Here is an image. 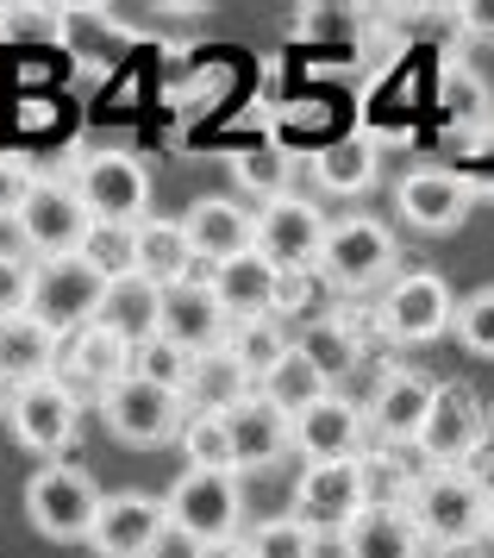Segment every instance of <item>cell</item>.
<instances>
[{"label": "cell", "instance_id": "1", "mask_svg": "<svg viewBox=\"0 0 494 558\" xmlns=\"http://www.w3.org/2000/svg\"><path fill=\"white\" fill-rule=\"evenodd\" d=\"M400 270H407V257H400V232L388 227L382 214H338V220H332L325 252H320V282L332 289V302L382 295Z\"/></svg>", "mask_w": 494, "mask_h": 558}, {"label": "cell", "instance_id": "2", "mask_svg": "<svg viewBox=\"0 0 494 558\" xmlns=\"http://www.w3.org/2000/svg\"><path fill=\"white\" fill-rule=\"evenodd\" d=\"M413 527L432 553H464L482 546V521H489V489L464 471V464H425L413 489L400 496Z\"/></svg>", "mask_w": 494, "mask_h": 558}, {"label": "cell", "instance_id": "3", "mask_svg": "<svg viewBox=\"0 0 494 558\" xmlns=\"http://www.w3.org/2000/svg\"><path fill=\"white\" fill-rule=\"evenodd\" d=\"M63 177L82 195L88 220H100V227H145L150 220V163L138 151H120V145L75 151Z\"/></svg>", "mask_w": 494, "mask_h": 558}, {"label": "cell", "instance_id": "4", "mask_svg": "<svg viewBox=\"0 0 494 558\" xmlns=\"http://www.w3.org/2000/svg\"><path fill=\"white\" fill-rule=\"evenodd\" d=\"M100 502H107V489L95 483V471L63 464V458H50L25 477V521H32V533H45L57 546H88Z\"/></svg>", "mask_w": 494, "mask_h": 558}, {"label": "cell", "instance_id": "5", "mask_svg": "<svg viewBox=\"0 0 494 558\" xmlns=\"http://www.w3.org/2000/svg\"><path fill=\"white\" fill-rule=\"evenodd\" d=\"M450 320H457V295H450L445 270H400L370 307V327L388 339V345H432V339H445Z\"/></svg>", "mask_w": 494, "mask_h": 558}, {"label": "cell", "instance_id": "6", "mask_svg": "<svg viewBox=\"0 0 494 558\" xmlns=\"http://www.w3.org/2000/svg\"><path fill=\"white\" fill-rule=\"evenodd\" d=\"M375 502L370 458H338V464H300L295 489H288V514L320 539H345L350 521Z\"/></svg>", "mask_w": 494, "mask_h": 558}, {"label": "cell", "instance_id": "7", "mask_svg": "<svg viewBox=\"0 0 494 558\" xmlns=\"http://www.w3.org/2000/svg\"><path fill=\"white\" fill-rule=\"evenodd\" d=\"M170 502V527L188 539V546H213V539H245V483L238 471H188L163 489Z\"/></svg>", "mask_w": 494, "mask_h": 558}, {"label": "cell", "instance_id": "8", "mask_svg": "<svg viewBox=\"0 0 494 558\" xmlns=\"http://www.w3.org/2000/svg\"><path fill=\"white\" fill-rule=\"evenodd\" d=\"M476 202H482V189H476L470 170L413 163V170H400V177H395V214H400V227L425 232V239L464 232V227H470V214H476Z\"/></svg>", "mask_w": 494, "mask_h": 558}, {"label": "cell", "instance_id": "9", "mask_svg": "<svg viewBox=\"0 0 494 558\" xmlns=\"http://www.w3.org/2000/svg\"><path fill=\"white\" fill-rule=\"evenodd\" d=\"M82 421H88V402L75 396L63 377H45V383H25L7 396V433L20 439L32 458H63L82 439Z\"/></svg>", "mask_w": 494, "mask_h": 558}, {"label": "cell", "instance_id": "10", "mask_svg": "<svg viewBox=\"0 0 494 558\" xmlns=\"http://www.w3.org/2000/svg\"><path fill=\"white\" fill-rule=\"evenodd\" d=\"M88 207H82V195L70 189V177L63 170H38V182H32V195H25L20 220H13V232H20V252L32 257V264H45V257H75L82 252V239H88Z\"/></svg>", "mask_w": 494, "mask_h": 558}, {"label": "cell", "instance_id": "11", "mask_svg": "<svg viewBox=\"0 0 494 558\" xmlns=\"http://www.w3.org/2000/svg\"><path fill=\"white\" fill-rule=\"evenodd\" d=\"M100 302H107V277H100L88 257H45L32 264V320H45L57 339L82 332L88 320H100Z\"/></svg>", "mask_w": 494, "mask_h": 558}, {"label": "cell", "instance_id": "12", "mask_svg": "<svg viewBox=\"0 0 494 558\" xmlns=\"http://www.w3.org/2000/svg\"><path fill=\"white\" fill-rule=\"evenodd\" d=\"M432 396H439V383L425 377V371L395 364V357L375 364V383H370V396H363V414H370L375 446H388V452H420Z\"/></svg>", "mask_w": 494, "mask_h": 558}, {"label": "cell", "instance_id": "13", "mask_svg": "<svg viewBox=\"0 0 494 558\" xmlns=\"http://www.w3.org/2000/svg\"><path fill=\"white\" fill-rule=\"evenodd\" d=\"M95 414H100V427L113 433L120 446L157 452V446L182 439L188 402H182L175 389H157V383H145V377H125V383H113V389L95 402Z\"/></svg>", "mask_w": 494, "mask_h": 558}, {"label": "cell", "instance_id": "14", "mask_svg": "<svg viewBox=\"0 0 494 558\" xmlns=\"http://www.w3.org/2000/svg\"><path fill=\"white\" fill-rule=\"evenodd\" d=\"M170 502L150 496V489H113L100 502V521L88 533V553L95 558H157V546L170 539Z\"/></svg>", "mask_w": 494, "mask_h": 558}, {"label": "cell", "instance_id": "15", "mask_svg": "<svg viewBox=\"0 0 494 558\" xmlns=\"http://www.w3.org/2000/svg\"><path fill=\"white\" fill-rule=\"evenodd\" d=\"M325 232H332V214L313 195H300V189L270 207H257V252L270 257L275 270H320Z\"/></svg>", "mask_w": 494, "mask_h": 558}, {"label": "cell", "instance_id": "16", "mask_svg": "<svg viewBox=\"0 0 494 558\" xmlns=\"http://www.w3.org/2000/svg\"><path fill=\"white\" fill-rule=\"evenodd\" d=\"M482 446H489V408H482V396L464 377L439 383L425 433H420V458L425 464H470Z\"/></svg>", "mask_w": 494, "mask_h": 558}, {"label": "cell", "instance_id": "17", "mask_svg": "<svg viewBox=\"0 0 494 558\" xmlns=\"http://www.w3.org/2000/svg\"><path fill=\"white\" fill-rule=\"evenodd\" d=\"M370 414H363V402L357 396H345V389H332L325 402H313L307 414L295 421V452L307 458V464H338V458H363L370 452Z\"/></svg>", "mask_w": 494, "mask_h": 558}, {"label": "cell", "instance_id": "18", "mask_svg": "<svg viewBox=\"0 0 494 558\" xmlns=\"http://www.w3.org/2000/svg\"><path fill=\"white\" fill-rule=\"evenodd\" d=\"M432 120H439L445 138H470V145L494 132V88L470 57L450 51L445 63H439V82H432Z\"/></svg>", "mask_w": 494, "mask_h": 558}, {"label": "cell", "instance_id": "19", "mask_svg": "<svg viewBox=\"0 0 494 558\" xmlns=\"http://www.w3.org/2000/svg\"><path fill=\"white\" fill-rule=\"evenodd\" d=\"M188 245H195V264L220 270V264H238L245 252H257V207H245L238 195H200L188 214Z\"/></svg>", "mask_w": 494, "mask_h": 558}, {"label": "cell", "instance_id": "20", "mask_svg": "<svg viewBox=\"0 0 494 558\" xmlns=\"http://www.w3.org/2000/svg\"><path fill=\"white\" fill-rule=\"evenodd\" d=\"M163 339H175L188 357L225 352L232 314L220 307V295H213L207 277H188V282H175V289H163Z\"/></svg>", "mask_w": 494, "mask_h": 558}, {"label": "cell", "instance_id": "21", "mask_svg": "<svg viewBox=\"0 0 494 558\" xmlns=\"http://www.w3.org/2000/svg\"><path fill=\"white\" fill-rule=\"evenodd\" d=\"M57 377L70 383L82 402H100L113 383L132 377V345H125L113 327L88 320L82 332H70V339H63V364H57Z\"/></svg>", "mask_w": 494, "mask_h": 558}, {"label": "cell", "instance_id": "22", "mask_svg": "<svg viewBox=\"0 0 494 558\" xmlns=\"http://www.w3.org/2000/svg\"><path fill=\"white\" fill-rule=\"evenodd\" d=\"M225 427H232V458H238V477L245 471H275L282 458L295 452V421L275 402H263L250 389L238 408H225Z\"/></svg>", "mask_w": 494, "mask_h": 558}, {"label": "cell", "instance_id": "23", "mask_svg": "<svg viewBox=\"0 0 494 558\" xmlns=\"http://www.w3.org/2000/svg\"><path fill=\"white\" fill-rule=\"evenodd\" d=\"M295 352L313 357L332 383H345L363 357H370V327L357 320V307H325V314H313V320H300L295 327Z\"/></svg>", "mask_w": 494, "mask_h": 558}, {"label": "cell", "instance_id": "24", "mask_svg": "<svg viewBox=\"0 0 494 558\" xmlns=\"http://www.w3.org/2000/svg\"><path fill=\"white\" fill-rule=\"evenodd\" d=\"M338 553L345 558H425L432 546L420 539L407 502H382V496H375V502L350 521V533L338 539Z\"/></svg>", "mask_w": 494, "mask_h": 558}, {"label": "cell", "instance_id": "25", "mask_svg": "<svg viewBox=\"0 0 494 558\" xmlns=\"http://www.w3.org/2000/svg\"><path fill=\"white\" fill-rule=\"evenodd\" d=\"M307 170H313V189H320V195H338V202L370 195L375 177H382V138H375V132H345V138H332Z\"/></svg>", "mask_w": 494, "mask_h": 558}, {"label": "cell", "instance_id": "26", "mask_svg": "<svg viewBox=\"0 0 494 558\" xmlns=\"http://www.w3.org/2000/svg\"><path fill=\"white\" fill-rule=\"evenodd\" d=\"M57 364H63V339H57L45 320H32V314L0 320V383H7V389L57 377Z\"/></svg>", "mask_w": 494, "mask_h": 558}, {"label": "cell", "instance_id": "27", "mask_svg": "<svg viewBox=\"0 0 494 558\" xmlns=\"http://www.w3.org/2000/svg\"><path fill=\"white\" fill-rule=\"evenodd\" d=\"M207 282H213V295L232 320H263V314H275V295H282V270L263 252H245L238 264L207 270Z\"/></svg>", "mask_w": 494, "mask_h": 558}, {"label": "cell", "instance_id": "28", "mask_svg": "<svg viewBox=\"0 0 494 558\" xmlns=\"http://www.w3.org/2000/svg\"><path fill=\"white\" fill-rule=\"evenodd\" d=\"M100 327H113L125 345H145L163 332V289L150 277H120L107 282V302H100Z\"/></svg>", "mask_w": 494, "mask_h": 558}, {"label": "cell", "instance_id": "29", "mask_svg": "<svg viewBox=\"0 0 494 558\" xmlns=\"http://www.w3.org/2000/svg\"><path fill=\"white\" fill-rule=\"evenodd\" d=\"M195 270V245H188V227L175 214H150L138 227V277H150L157 289H175Z\"/></svg>", "mask_w": 494, "mask_h": 558}, {"label": "cell", "instance_id": "30", "mask_svg": "<svg viewBox=\"0 0 494 558\" xmlns=\"http://www.w3.org/2000/svg\"><path fill=\"white\" fill-rule=\"evenodd\" d=\"M332 389H338V383L325 377L313 357H300V352H288V357H282V364L270 371V377L257 383V396H263V402H275L282 414H288V421H300V414H307L313 402H325Z\"/></svg>", "mask_w": 494, "mask_h": 558}, {"label": "cell", "instance_id": "31", "mask_svg": "<svg viewBox=\"0 0 494 558\" xmlns=\"http://www.w3.org/2000/svg\"><path fill=\"white\" fill-rule=\"evenodd\" d=\"M225 352L238 357V371H250V383H263L282 364V357L295 352V339H288V320H232V339H225Z\"/></svg>", "mask_w": 494, "mask_h": 558}, {"label": "cell", "instance_id": "32", "mask_svg": "<svg viewBox=\"0 0 494 558\" xmlns=\"http://www.w3.org/2000/svg\"><path fill=\"white\" fill-rule=\"evenodd\" d=\"M257 389L250 383V371H238V357L232 352H207L195 357V377H188V408H213V414H225V408H238Z\"/></svg>", "mask_w": 494, "mask_h": 558}, {"label": "cell", "instance_id": "33", "mask_svg": "<svg viewBox=\"0 0 494 558\" xmlns=\"http://www.w3.org/2000/svg\"><path fill=\"white\" fill-rule=\"evenodd\" d=\"M175 446L188 458V471H238V458H232V427H225V414H213V408H188Z\"/></svg>", "mask_w": 494, "mask_h": 558}, {"label": "cell", "instance_id": "34", "mask_svg": "<svg viewBox=\"0 0 494 558\" xmlns=\"http://www.w3.org/2000/svg\"><path fill=\"white\" fill-rule=\"evenodd\" d=\"M295 157L288 151H275V145H257V151H245L238 163H232V177H238V189H245L257 207H270L282 202V195H295Z\"/></svg>", "mask_w": 494, "mask_h": 558}, {"label": "cell", "instance_id": "35", "mask_svg": "<svg viewBox=\"0 0 494 558\" xmlns=\"http://www.w3.org/2000/svg\"><path fill=\"white\" fill-rule=\"evenodd\" d=\"M132 377L157 383V389H175L182 402H188V377H195V357L182 352L175 339H145V345H132Z\"/></svg>", "mask_w": 494, "mask_h": 558}, {"label": "cell", "instance_id": "36", "mask_svg": "<svg viewBox=\"0 0 494 558\" xmlns=\"http://www.w3.org/2000/svg\"><path fill=\"white\" fill-rule=\"evenodd\" d=\"M250 558H320V533L300 527L295 514H270V521H250L245 527Z\"/></svg>", "mask_w": 494, "mask_h": 558}, {"label": "cell", "instance_id": "37", "mask_svg": "<svg viewBox=\"0 0 494 558\" xmlns=\"http://www.w3.org/2000/svg\"><path fill=\"white\" fill-rule=\"evenodd\" d=\"M82 257L95 264L107 282L120 277H138V227H88V239H82Z\"/></svg>", "mask_w": 494, "mask_h": 558}, {"label": "cell", "instance_id": "38", "mask_svg": "<svg viewBox=\"0 0 494 558\" xmlns=\"http://www.w3.org/2000/svg\"><path fill=\"white\" fill-rule=\"evenodd\" d=\"M450 332H457V345L470 357H494V282H482V289H470V295H457V320H450Z\"/></svg>", "mask_w": 494, "mask_h": 558}, {"label": "cell", "instance_id": "39", "mask_svg": "<svg viewBox=\"0 0 494 558\" xmlns=\"http://www.w3.org/2000/svg\"><path fill=\"white\" fill-rule=\"evenodd\" d=\"M32 307V257L0 245V320H13Z\"/></svg>", "mask_w": 494, "mask_h": 558}, {"label": "cell", "instance_id": "40", "mask_svg": "<svg viewBox=\"0 0 494 558\" xmlns=\"http://www.w3.org/2000/svg\"><path fill=\"white\" fill-rule=\"evenodd\" d=\"M32 182H38V170H25L20 157L0 151V227H13V220H20V207H25V195H32Z\"/></svg>", "mask_w": 494, "mask_h": 558}, {"label": "cell", "instance_id": "41", "mask_svg": "<svg viewBox=\"0 0 494 558\" xmlns=\"http://www.w3.org/2000/svg\"><path fill=\"white\" fill-rule=\"evenodd\" d=\"M450 26L464 32V38H476V45H494V0H457Z\"/></svg>", "mask_w": 494, "mask_h": 558}, {"label": "cell", "instance_id": "42", "mask_svg": "<svg viewBox=\"0 0 494 558\" xmlns=\"http://www.w3.org/2000/svg\"><path fill=\"white\" fill-rule=\"evenodd\" d=\"M188 558H250L245 539H213V546H188Z\"/></svg>", "mask_w": 494, "mask_h": 558}, {"label": "cell", "instance_id": "43", "mask_svg": "<svg viewBox=\"0 0 494 558\" xmlns=\"http://www.w3.org/2000/svg\"><path fill=\"white\" fill-rule=\"evenodd\" d=\"M482 546H494V489H489V521H482Z\"/></svg>", "mask_w": 494, "mask_h": 558}, {"label": "cell", "instance_id": "44", "mask_svg": "<svg viewBox=\"0 0 494 558\" xmlns=\"http://www.w3.org/2000/svg\"><path fill=\"white\" fill-rule=\"evenodd\" d=\"M7 396H13V389H7V383H0V421H7Z\"/></svg>", "mask_w": 494, "mask_h": 558}, {"label": "cell", "instance_id": "45", "mask_svg": "<svg viewBox=\"0 0 494 558\" xmlns=\"http://www.w3.org/2000/svg\"><path fill=\"white\" fill-rule=\"evenodd\" d=\"M489 433H494V414H489Z\"/></svg>", "mask_w": 494, "mask_h": 558}]
</instances>
